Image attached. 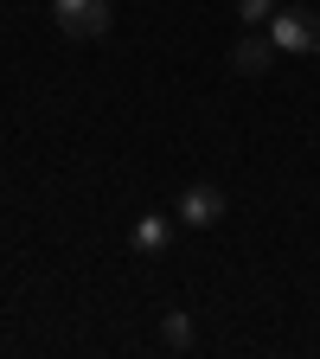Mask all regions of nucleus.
I'll return each mask as SVG.
<instances>
[{"label": "nucleus", "instance_id": "6", "mask_svg": "<svg viewBox=\"0 0 320 359\" xmlns=\"http://www.w3.org/2000/svg\"><path fill=\"white\" fill-rule=\"evenodd\" d=\"M160 340H167L173 353H186V346H193V321H186V314H179V308H173L167 321H160Z\"/></svg>", "mask_w": 320, "mask_h": 359}, {"label": "nucleus", "instance_id": "1", "mask_svg": "<svg viewBox=\"0 0 320 359\" xmlns=\"http://www.w3.org/2000/svg\"><path fill=\"white\" fill-rule=\"evenodd\" d=\"M269 39H276L282 58H314V52H320V13H307V7H276Z\"/></svg>", "mask_w": 320, "mask_h": 359}, {"label": "nucleus", "instance_id": "7", "mask_svg": "<svg viewBox=\"0 0 320 359\" xmlns=\"http://www.w3.org/2000/svg\"><path fill=\"white\" fill-rule=\"evenodd\" d=\"M276 7H282V0H237V20H244V26H269V20H276Z\"/></svg>", "mask_w": 320, "mask_h": 359}, {"label": "nucleus", "instance_id": "5", "mask_svg": "<svg viewBox=\"0 0 320 359\" xmlns=\"http://www.w3.org/2000/svg\"><path fill=\"white\" fill-rule=\"evenodd\" d=\"M173 244V218L167 212H141V218H134V250H141V257H160Z\"/></svg>", "mask_w": 320, "mask_h": 359}, {"label": "nucleus", "instance_id": "4", "mask_svg": "<svg viewBox=\"0 0 320 359\" xmlns=\"http://www.w3.org/2000/svg\"><path fill=\"white\" fill-rule=\"evenodd\" d=\"M276 58H282V52H276V39H269V32H250L237 52H231V71H237V77H263Z\"/></svg>", "mask_w": 320, "mask_h": 359}, {"label": "nucleus", "instance_id": "3", "mask_svg": "<svg viewBox=\"0 0 320 359\" xmlns=\"http://www.w3.org/2000/svg\"><path fill=\"white\" fill-rule=\"evenodd\" d=\"M224 212H231V193H224L218 180H193V187L179 193V224H186V231H211Z\"/></svg>", "mask_w": 320, "mask_h": 359}, {"label": "nucleus", "instance_id": "2", "mask_svg": "<svg viewBox=\"0 0 320 359\" xmlns=\"http://www.w3.org/2000/svg\"><path fill=\"white\" fill-rule=\"evenodd\" d=\"M52 20L64 39H103L116 26V7L109 0H52Z\"/></svg>", "mask_w": 320, "mask_h": 359}]
</instances>
